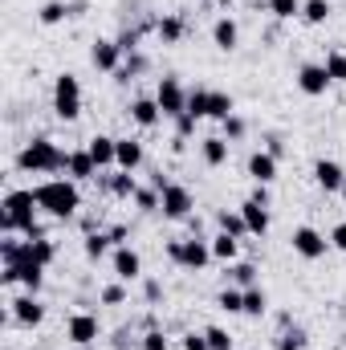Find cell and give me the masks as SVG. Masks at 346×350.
Instances as JSON below:
<instances>
[{
    "label": "cell",
    "mask_w": 346,
    "mask_h": 350,
    "mask_svg": "<svg viewBox=\"0 0 346 350\" xmlns=\"http://www.w3.org/2000/svg\"><path fill=\"white\" fill-rule=\"evenodd\" d=\"M37 191V208L53 220H74L82 212V187L66 175V179H45L33 187Z\"/></svg>",
    "instance_id": "cell-1"
},
{
    "label": "cell",
    "mask_w": 346,
    "mask_h": 350,
    "mask_svg": "<svg viewBox=\"0 0 346 350\" xmlns=\"http://www.w3.org/2000/svg\"><path fill=\"white\" fill-rule=\"evenodd\" d=\"M66 163H70V151H62L53 139H45V135H37V139H29L25 147H21V155H16V167L29 175H57L66 172Z\"/></svg>",
    "instance_id": "cell-2"
},
{
    "label": "cell",
    "mask_w": 346,
    "mask_h": 350,
    "mask_svg": "<svg viewBox=\"0 0 346 350\" xmlns=\"http://www.w3.org/2000/svg\"><path fill=\"white\" fill-rule=\"evenodd\" d=\"M53 114L62 122H74L82 118V82L74 74H57L53 78Z\"/></svg>",
    "instance_id": "cell-3"
},
{
    "label": "cell",
    "mask_w": 346,
    "mask_h": 350,
    "mask_svg": "<svg viewBox=\"0 0 346 350\" xmlns=\"http://www.w3.org/2000/svg\"><path fill=\"white\" fill-rule=\"evenodd\" d=\"M168 257L179 269H187V273H200V269H208V261H212V241H204V237L168 241Z\"/></svg>",
    "instance_id": "cell-4"
},
{
    "label": "cell",
    "mask_w": 346,
    "mask_h": 350,
    "mask_svg": "<svg viewBox=\"0 0 346 350\" xmlns=\"http://www.w3.org/2000/svg\"><path fill=\"white\" fill-rule=\"evenodd\" d=\"M289 245H293V253H297L302 261H322V257L330 253V237H322V232L310 228V224H297V228L289 232Z\"/></svg>",
    "instance_id": "cell-5"
},
{
    "label": "cell",
    "mask_w": 346,
    "mask_h": 350,
    "mask_svg": "<svg viewBox=\"0 0 346 350\" xmlns=\"http://www.w3.org/2000/svg\"><path fill=\"white\" fill-rule=\"evenodd\" d=\"M155 102H159V110H163V118H179V114H187V90L179 78H159V86H155Z\"/></svg>",
    "instance_id": "cell-6"
},
{
    "label": "cell",
    "mask_w": 346,
    "mask_h": 350,
    "mask_svg": "<svg viewBox=\"0 0 346 350\" xmlns=\"http://www.w3.org/2000/svg\"><path fill=\"white\" fill-rule=\"evenodd\" d=\"M0 281H4V285H25L29 293H41V285H45V265H37L33 257L21 261V265H4Z\"/></svg>",
    "instance_id": "cell-7"
},
{
    "label": "cell",
    "mask_w": 346,
    "mask_h": 350,
    "mask_svg": "<svg viewBox=\"0 0 346 350\" xmlns=\"http://www.w3.org/2000/svg\"><path fill=\"white\" fill-rule=\"evenodd\" d=\"M293 82H297V90H302L306 98H322L326 90L334 86L322 62H306V66H297V78H293Z\"/></svg>",
    "instance_id": "cell-8"
},
{
    "label": "cell",
    "mask_w": 346,
    "mask_h": 350,
    "mask_svg": "<svg viewBox=\"0 0 346 350\" xmlns=\"http://www.w3.org/2000/svg\"><path fill=\"white\" fill-rule=\"evenodd\" d=\"M191 208H196V196L183 187V183H168L163 187V216L168 220H191Z\"/></svg>",
    "instance_id": "cell-9"
},
{
    "label": "cell",
    "mask_w": 346,
    "mask_h": 350,
    "mask_svg": "<svg viewBox=\"0 0 346 350\" xmlns=\"http://www.w3.org/2000/svg\"><path fill=\"white\" fill-rule=\"evenodd\" d=\"M8 314H12V322H16V326H25V330H33V326H41V322H45V306H41V297H37V293L12 297V301H8Z\"/></svg>",
    "instance_id": "cell-10"
},
{
    "label": "cell",
    "mask_w": 346,
    "mask_h": 350,
    "mask_svg": "<svg viewBox=\"0 0 346 350\" xmlns=\"http://www.w3.org/2000/svg\"><path fill=\"white\" fill-rule=\"evenodd\" d=\"M66 338L74 342V347H98V338H102V326H98V318L94 314H74L70 322H66Z\"/></svg>",
    "instance_id": "cell-11"
},
{
    "label": "cell",
    "mask_w": 346,
    "mask_h": 350,
    "mask_svg": "<svg viewBox=\"0 0 346 350\" xmlns=\"http://www.w3.org/2000/svg\"><path fill=\"white\" fill-rule=\"evenodd\" d=\"M90 62H94V70H102V74H118L122 66V49H118V41H110V37H98L94 45H90Z\"/></svg>",
    "instance_id": "cell-12"
},
{
    "label": "cell",
    "mask_w": 346,
    "mask_h": 350,
    "mask_svg": "<svg viewBox=\"0 0 346 350\" xmlns=\"http://www.w3.org/2000/svg\"><path fill=\"white\" fill-rule=\"evenodd\" d=\"M110 269H114V277H118V281H127V285H131V281H139V277H143V257H139L131 245H122V249H114V253H110Z\"/></svg>",
    "instance_id": "cell-13"
},
{
    "label": "cell",
    "mask_w": 346,
    "mask_h": 350,
    "mask_svg": "<svg viewBox=\"0 0 346 350\" xmlns=\"http://www.w3.org/2000/svg\"><path fill=\"white\" fill-rule=\"evenodd\" d=\"M314 183L330 196V191H343V183H346V167L338 163V159H318L314 163Z\"/></svg>",
    "instance_id": "cell-14"
},
{
    "label": "cell",
    "mask_w": 346,
    "mask_h": 350,
    "mask_svg": "<svg viewBox=\"0 0 346 350\" xmlns=\"http://www.w3.org/2000/svg\"><path fill=\"white\" fill-rule=\"evenodd\" d=\"M212 45L220 49V53H232L237 45H241V25H237V16H216V25H212Z\"/></svg>",
    "instance_id": "cell-15"
},
{
    "label": "cell",
    "mask_w": 346,
    "mask_h": 350,
    "mask_svg": "<svg viewBox=\"0 0 346 350\" xmlns=\"http://www.w3.org/2000/svg\"><path fill=\"white\" fill-rule=\"evenodd\" d=\"M127 114H131V122H135V126H143V131H151V126H159V122H163V110H159V102H155V98H131Z\"/></svg>",
    "instance_id": "cell-16"
},
{
    "label": "cell",
    "mask_w": 346,
    "mask_h": 350,
    "mask_svg": "<svg viewBox=\"0 0 346 350\" xmlns=\"http://www.w3.org/2000/svg\"><path fill=\"white\" fill-rule=\"evenodd\" d=\"M86 151L94 155L98 172H110V167H118V139H110V135H94V139L86 143Z\"/></svg>",
    "instance_id": "cell-17"
},
{
    "label": "cell",
    "mask_w": 346,
    "mask_h": 350,
    "mask_svg": "<svg viewBox=\"0 0 346 350\" xmlns=\"http://www.w3.org/2000/svg\"><path fill=\"white\" fill-rule=\"evenodd\" d=\"M98 183H102L106 196H114V200H135V191H139L135 172H118V167H114V175H98Z\"/></svg>",
    "instance_id": "cell-18"
},
{
    "label": "cell",
    "mask_w": 346,
    "mask_h": 350,
    "mask_svg": "<svg viewBox=\"0 0 346 350\" xmlns=\"http://www.w3.org/2000/svg\"><path fill=\"white\" fill-rule=\"evenodd\" d=\"M66 175H70L74 183H90V179H98V163H94V155H90L86 147L70 151V163H66Z\"/></svg>",
    "instance_id": "cell-19"
},
{
    "label": "cell",
    "mask_w": 346,
    "mask_h": 350,
    "mask_svg": "<svg viewBox=\"0 0 346 350\" xmlns=\"http://www.w3.org/2000/svg\"><path fill=\"white\" fill-rule=\"evenodd\" d=\"M183 33H187L183 12H163V16L155 21V37H159L163 45H179V41H183Z\"/></svg>",
    "instance_id": "cell-20"
},
{
    "label": "cell",
    "mask_w": 346,
    "mask_h": 350,
    "mask_svg": "<svg viewBox=\"0 0 346 350\" xmlns=\"http://www.w3.org/2000/svg\"><path fill=\"white\" fill-rule=\"evenodd\" d=\"M277 163H281L277 155H269V151H253V155H249V179L269 187V183L277 179Z\"/></svg>",
    "instance_id": "cell-21"
},
{
    "label": "cell",
    "mask_w": 346,
    "mask_h": 350,
    "mask_svg": "<svg viewBox=\"0 0 346 350\" xmlns=\"http://www.w3.org/2000/svg\"><path fill=\"white\" fill-rule=\"evenodd\" d=\"M228 139L224 135H208V139H200V159L208 163V167H224L228 163Z\"/></svg>",
    "instance_id": "cell-22"
},
{
    "label": "cell",
    "mask_w": 346,
    "mask_h": 350,
    "mask_svg": "<svg viewBox=\"0 0 346 350\" xmlns=\"http://www.w3.org/2000/svg\"><path fill=\"white\" fill-rule=\"evenodd\" d=\"M241 216H245V224H249V237H265L269 232V208L265 204H257V200H245L241 204Z\"/></svg>",
    "instance_id": "cell-23"
},
{
    "label": "cell",
    "mask_w": 346,
    "mask_h": 350,
    "mask_svg": "<svg viewBox=\"0 0 346 350\" xmlns=\"http://www.w3.org/2000/svg\"><path fill=\"white\" fill-rule=\"evenodd\" d=\"M143 167V143L139 139H118V172H139Z\"/></svg>",
    "instance_id": "cell-24"
},
{
    "label": "cell",
    "mask_w": 346,
    "mask_h": 350,
    "mask_svg": "<svg viewBox=\"0 0 346 350\" xmlns=\"http://www.w3.org/2000/svg\"><path fill=\"white\" fill-rule=\"evenodd\" d=\"M208 241H212V261L232 265L237 257H241V241H237V237H228V232H216V237H208Z\"/></svg>",
    "instance_id": "cell-25"
},
{
    "label": "cell",
    "mask_w": 346,
    "mask_h": 350,
    "mask_svg": "<svg viewBox=\"0 0 346 350\" xmlns=\"http://www.w3.org/2000/svg\"><path fill=\"white\" fill-rule=\"evenodd\" d=\"M70 16H74V8H70L66 0H45V4L37 8V21H41V25H49V29H53V25H62V21H70Z\"/></svg>",
    "instance_id": "cell-26"
},
{
    "label": "cell",
    "mask_w": 346,
    "mask_h": 350,
    "mask_svg": "<svg viewBox=\"0 0 346 350\" xmlns=\"http://www.w3.org/2000/svg\"><path fill=\"white\" fill-rule=\"evenodd\" d=\"M237 114V102H232V94H224V90H212V98H208V118L212 122H224V118H232Z\"/></svg>",
    "instance_id": "cell-27"
},
{
    "label": "cell",
    "mask_w": 346,
    "mask_h": 350,
    "mask_svg": "<svg viewBox=\"0 0 346 350\" xmlns=\"http://www.w3.org/2000/svg\"><path fill=\"white\" fill-rule=\"evenodd\" d=\"M273 347H277V350H306V347H310V334L293 322V326H285V330L273 338Z\"/></svg>",
    "instance_id": "cell-28"
},
{
    "label": "cell",
    "mask_w": 346,
    "mask_h": 350,
    "mask_svg": "<svg viewBox=\"0 0 346 350\" xmlns=\"http://www.w3.org/2000/svg\"><path fill=\"white\" fill-rule=\"evenodd\" d=\"M228 281H232L237 289L257 285V265H253V261H232V265H228Z\"/></svg>",
    "instance_id": "cell-29"
},
{
    "label": "cell",
    "mask_w": 346,
    "mask_h": 350,
    "mask_svg": "<svg viewBox=\"0 0 346 350\" xmlns=\"http://www.w3.org/2000/svg\"><path fill=\"white\" fill-rule=\"evenodd\" d=\"M216 306H220L224 314H245V289H237V285H224V289L216 293Z\"/></svg>",
    "instance_id": "cell-30"
},
{
    "label": "cell",
    "mask_w": 346,
    "mask_h": 350,
    "mask_svg": "<svg viewBox=\"0 0 346 350\" xmlns=\"http://www.w3.org/2000/svg\"><path fill=\"white\" fill-rule=\"evenodd\" d=\"M330 0H302V21L306 25H326L330 21Z\"/></svg>",
    "instance_id": "cell-31"
},
{
    "label": "cell",
    "mask_w": 346,
    "mask_h": 350,
    "mask_svg": "<svg viewBox=\"0 0 346 350\" xmlns=\"http://www.w3.org/2000/svg\"><path fill=\"white\" fill-rule=\"evenodd\" d=\"M82 253H86V261H102L110 253V232H86Z\"/></svg>",
    "instance_id": "cell-32"
},
{
    "label": "cell",
    "mask_w": 346,
    "mask_h": 350,
    "mask_svg": "<svg viewBox=\"0 0 346 350\" xmlns=\"http://www.w3.org/2000/svg\"><path fill=\"white\" fill-rule=\"evenodd\" d=\"M208 98H212V90H208V86L187 90V114H191L196 122H204V118H208Z\"/></svg>",
    "instance_id": "cell-33"
},
{
    "label": "cell",
    "mask_w": 346,
    "mask_h": 350,
    "mask_svg": "<svg viewBox=\"0 0 346 350\" xmlns=\"http://www.w3.org/2000/svg\"><path fill=\"white\" fill-rule=\"evenodd\" d=\"M216 224H220V232H228V237H249V224H245V216L241 212H216Z\"/></svg>",
    "instance_id": "cell-34"
},
{
    "label": "cell",
    "mask_w": 346,
    "mask_h": 350,
    "mask_svg": "<svg viewBox=\"0 0 346 350\" xmlns=\"http://www.w3.org/2000/svg\"><path fill=\"white\" fill-rule=\"evenodd\" d=\"M265 310H269L265 289H261V285H249V289H245V314H249V318H265Z\"/></svg>",
    "instance_id": "cell-35"
},
{
    "label": "cell",
    "mask_w": 346,
    "mask_h": 350,
    "mask_svg": "<svg viewBox=\"0 0 346 350\" xmlns=\"http://www.w3.org/2000/svg\"><path fill=\"white\" fill-rule=\"evenodd\" d=\"M29 253H33V261L45 265V269L57 261V245H53L49 237H41V241H29Z\"/></svg>",
    "instance_id": "cell-36"
},
{
    "label": "cell",
    "mask_w": 346,
    "mask_h": 350,
    "mask_svg": "<svg viewBox=\"0 0 346 350\" xmlns=\"http://www.w3.org/2000/svg\"><path fill=\"white\" fill-rule=\"evenodd\" d=\"M147 66H151V62H147L143 53H131V57H127V66H122V70L114 74V82H122V86H127V82H135V78H139V74H143Z\"/></svg>",
    "instance_id": "cell-37"
},
{
    "label": "cell",
    "mask_w": 346,
    "mask_h": 350,
    "mask_svg": "<svg viewBox=\"0 0 346 350\" xmlns=\"http://www.w3.org/2000/svg\"><path fill=\"white\" fill-rule=\"evenodd\" d=\"M98 301L102 306H127V281H110L98 289Z\"/></svg>",
    "instance_id": "cell-38"
},
{
    "label": "cell",
    "mask_w": 346,
    "mask_h": 350,
    "mask_svg": "<svg viewBox=\"0 0 346 350\" xmlns=\"http://www.w3.org/2000/svg\"><path fill=\"white\" fill-rule=\"evenodd\" d=\"M265 8H269L277 21H293V16H302V0H265Z\"/></svg>",
    "instance_id": "cell-39"
},
{
    "label": "cell",
    "mask_w": 346,
    "mask_h": 350,
    "mask_svg": "<svg viewBox=\"0 0 346 350\" xmlns=\"http://www.w3.org/2000/svg\"><path fill=\"white\" fill-rule=\"evenodd\" d=\"M135 208H139V212H159V208H163V196H159L155 187H139V191H135Z\"/></svg>",
    "instance_id": "cell-40"
},
{
    "label": "cell",
    "mask_w": 346,
    "mask_h": 350,
    "mask_svg": "<svg viewBox=\"0 0 346 350\" xmlns=\"http://www.w3.org/2000/svg\"><path fill=\"white\" fill-rule=\"evenodd\" d=\"M322 66H326V74H330V82H346V53H343V49H330Z\"/></svg>",
    "instance_id": "cell-41"
},
{
    "label": "cell",
    "mask_w": 346,
    "mask_h": 350,
    "mask_svg": "<svg viewBox=\"0 0 346 350\" xmlns=\"http://www.w3.org/2000/svg\"><path fill=\"white\" fill-rule=\"evenodd\" d=\"M220 126H224V139H228V143H241V139L249 135V122H245L241 114H232V118H224Z\"/></svg>",
    "instance_id": "cell-42"
},
{
    "label": "cell",
    "mask_w": 346,
    "mask_h": 350,
    "mask_svg": "<svg viewBox=\"0 0 346 350\" xmlns=\"http://www.w3.org/2000/svg\"><path fill=\"white\" fill-rule=\"evenodd\" d=\"M204 334H208V347L212 350H232V334H228L224 326H208Z\"/></svg>",
    "instance_id": "cell-43"
},
{
    "label": "cell",
    "mask_w": 346,
    "mask_h": 350,
    "mask_svg": "<svg viewBox=\"0 0 346 350\" xmlns=\"http://www.w3.org/2000/svg\"><path fill=\"white\" fill-rule=\"evenodd\" d=\"M143 350H172V342H168L163 330H147L143 334Z\"/></svg>",
    "instance_id": "cell-44"
},
{
    "label": "cell",
    "mask_w": 346,
    "mask_h": 350,
    "mask_svg": "<svg viewBox=\"0 0 346 350\" xmlns=\"http://www.w3.org/2000/svg\"><path fill=\"white\" fill-rule=\"evenodd\" d=\"M191 135H196V118H191V114H179V118H175V139L187 143Z\"/></svg>",
    "instance_id": "cell-45"
},
{
    "label": "cell",
    "mask_w": 346,
    "mask_h": 350,
    "mask_svg": "<svg viewBox=\"0 0 346 350\" xmlns=\"http://www.w3.org/2000/svg\"><path fill=\"white\" fill-rule=\"evenodd\" d=\"M183 350H212L208 347V334H204V330H200V334L187 330V334H183Z\"/></svg>",
    "instance_id": "cell-46"
},
{
    "label": "cell",
    "mask_w": 346,
    "mask_h": 350,
    "mask_svg": "<svg viewBox=\"0 0 346 350\" xmlns=\"http://www.w3.org/2000/svg\"><path fill=\"white\" fill-rule=\"evenodd\" d=\"M143 297H147L151 306H159V301H163V285H159L155 277H151V281H143Z\"/></svg>",
    "instance_id": "cell-47"
},
{
    "label": "cell",
    "mask_w": 346,
    "mask_h": 350,
    "mask_svg": "<svg viewBox=\"0 0 346 350\" xmlns=\"http://www.w3.org/2000/svg\"><path fill=\"white\" fill-rule=\"evenodd\" d=\"M330 249H338V253H346V220H338V224L330 228Z\"/></svg>",
    "instance_id": "cell-48"
},
{
    "label": "cell",
    "mask_w": 346,
    "mask_h": 350,
    "mask_svg": "<svg viewBox=\"0 0 346 350\" xmlns=\"http://www.w3.org/2000/svg\"><path fill=\"white\" fill-rule=\"evenodd\" d=\"M106 232H110V245H114V249L127 245V224H114V228H106Z\"/></svg>",
    "instance_id": "cell-49"
},
{
    "label": "cell",
    "mask_w": 346,
    "mask_h": 350,
    "mask_svg": "<svg viewBox=\"0 0 346 350\" xmlns=\"http://www.w3.org/2000/svg\"><path fill=\"white\" fill-rule=\"evenodd\" d=\"M265 151H269V155H277V159H281V155H285V143H281V139H277V135H269V147H265Z\"/></svg>",
    "instance_id": "cell-50"
},
{
    "label": "cell",
    "mask_w": 346,
    "mask_h": 350,
    "mask_svg": "<svg viewBox=\"0 0 346 350\" xmlns=\"http://www.w3.org/2000/svg\"><path fill=\"white\" fill-rule=\"evenodd\" d=\"M249 200H257V204H265V208H269V187H265V183H257V187H253V196H249Z\"/></svg>",
    "instance_id": "cell-51"
},
{
    "label": "cell",
    "mask_w": 346,
    "mask_h": 350,
    "mask_svg": "<svg viewBox=\"0 0 346 350\" xmlns=\"http://www.w3.org/2000/svg\"><path fill=\"white\" fill-rule=\"evenodd\" d=\"M216 4H220V8H228V4H232V0H216Z\"/></svg>",
    "instance_id": "cell-52"
},
{
    "label": "cell",
    "mask_w": 346,
    "mask_h": 350,
    "mask_svg": "<svg viewBox=\"0 0 346 350\" xmlns=\"http://www.w3.org/2000/svg\"><path fill=\"white\" fill-rule=\"evenodd\" d=\"M338 196H343V204H346V183H343V191H338Z\"/></svg>",
    "instance_id": "cell-53"
},
{
    "label": "cell",
    "mask_w": 346,
    "mask_h": 350,
    "mask_svg": "<svg viewBox=\"0 0 346 350\" xmlns=\"http://www.w3.org/2000/svg\"><path fill=\"white\" fill-rule=\"evenodd\" d=\"M82 350H94V347H82Z\"/></svg>",
    "instance_id": "cell-54"
}]
</instances>
